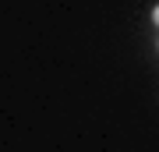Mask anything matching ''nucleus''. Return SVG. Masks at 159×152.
<instances>
[{
  "mask_svg": "<svg viewBox=\"0 0 159 152\" xmlns=\"http://www.w3.org/2000/svg\"><path fill=\"white\" fill-rule=\"evenodd\" d=\"M152 21H156V25H159V4H156V7H152Z\"/></svg>",
  "mask_w": 159,
  "mask_h": 152,
  "instance_id": "1",
  "label": "nucleus"
}]
</instances>
